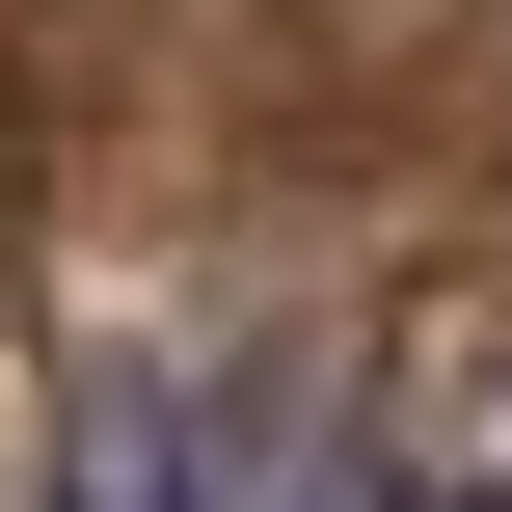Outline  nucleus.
Here are the masks:
<instances>
[{
	"instance_id": "nucleus-1",
	"label": "nucleus",
	"mask_w": 512,
	"mask_h": 512,
	"mask_svg": "<svg viewBox=\"0 0 512 512\" xmlns=\"http://www.w3.org/2000/svg\"><path fill=\"white\" fill-rule=\"evenodd\" d=\"M54 512H405L297 378H216V351H108L81 432H54Z\"/></svg>"
}]
</instances>
